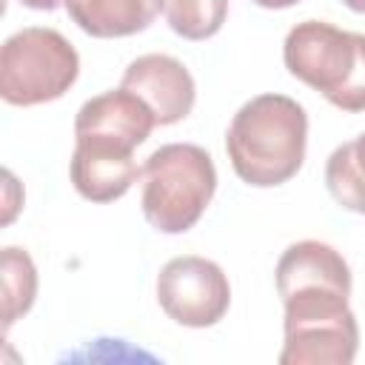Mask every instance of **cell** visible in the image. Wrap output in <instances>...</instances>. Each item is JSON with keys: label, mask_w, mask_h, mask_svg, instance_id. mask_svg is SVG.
I'll use <instances>...</instances> for the list:
<instances>
[{"label": "cell", "mask_w": 365, "mask_h": 365, "mask_svg": "<svg viewBox=\"0 0 365 365\" xmlns=\"http://www.w3.org/2000/svg\"><path fill=\"white\" fill-rule=\"evenodd\" d=\"M308 114L285 94H257L240 106L225 131L234 174L254 188L288 182L305 160Z\"/></svg>", "instance_id": "1"}, {"label": "cell", "mask_w": 365, "mask_h": 365, "mask_svg": "<svg viewBox=\"0 0 365 365\" xmlns=\"http://www.w3.org/2000/svg\"><path fill=\"white\" fill-rule=\"evenodd\" d=\"M282 60L331 106L348 114L365 111V34L325 20H302L285 34Z\"/></svg>", "instance_id": "2"}, {"label": "cell", "mask_w": 365, "mask_h": 365, "mask_svg": "<svg viewBox=\"0 0 365 365\" xmlns=\"http://www.w3.org/2000/svg\"><path fill=\"white\" fill-rule=\"evenodd\" d=\"M217 191L211 154L194 143H168L143 165V217L163 234H185L200 222Z\"/></svg>", "instance_id": "3"}, {"label": "cell", "mask_w": 365, "mask_h": 365, "mask_svg": "<svg viewBox=\"0 0 365 365\" xmlns=\"http://www.w3.org/2000/svg\"><path fill=\"white\" fill-rule=\"evenodd\" d=\"M348 297L339 288H299L282 297L285 342L279 365H351L359 328Z\"/></svg>", "instance_id": "4"}, {"label": "cell", "mask_w": 365, "mask_h": 365, "mask_svg": "<svg viewBox=\"0 0 365 365\" xmlns=\"http://www.w3.org/2000/svg\"><path fill=\"white\" fill-rule=\"evenodd\" d=\"M77 74L80 54L57 29H20L0 48V97L9 106L51 103L74 86Z\"/></svg>", "instance_id": "5"}, {"label": "cell", "mask_w": 365, "mask_h": 365, "mask_svg": "<svg viewBox=\"0 0 365 365\" xmlns=\"http://www.w3.org/2000/svg\"><path fill=\"white\" fill-rule=\"evenodd\" d=\"M157 302L177 325L208 328L225 317L231 305V285L217 262L185 254L163 265L157 277Z\"/></svg>", "instance_id": "6"}, {"label": "cell", "mask_w": 365, "mask_h": 365, "mask_svg": "<svg viewBox=\"0 0 365 365\" xmlns=\"http://www.w3.org/2000/svg\"><path fill=\"white\" fill-rule=\"evenodd\" d=\"M157 125L154 111L128 88H111L86 100L74 117V140L134 151Z\"/></svg>", "instance_id": "7"}, {"label": "cell", "mask_w": 365, "mask_h": 365, "mask_svg": "<svg viewBox=\"0 0 365 365\" xmlns=\"http://www.w3.org/2000/svg\"><path fill=\"white\" fill-rule=\"evenodd\" d=\"M120 86L145 100L157 125H174L185 120L197 100L191 71L171 54H140L125 66Z\"/></svg>", "instance_id": "8"}, {"label": "cell", "mask_w": 365, "mask_h": 365, "mask_svg": "<svg viewBox=\"0 0 365 365\" xmlns=\"http://www.w3.org/2000/svg\"><path fill=\"white\" fill-rule=\"evenodd\" d=\"M68 171L77 194L91 202H114L137 182V177H143L134 151L97 143H74Z\"/></svg>", "instance_id": "9"}, {"label": "cell", "mask_w": 365, "mask_h": 365, "mask_svg": "<svg viewBox=\"0 0 365 365\" xmlns=\"http://www.w3.org/2000/svg\"><path fill=\"white\" fill-rule=\"evenodd\" d=\"M299 288H339L351 294V268L334 245L299 240L288 245L277 262V294L282 299Z\"/></svg>", "instance_id": "10"}, {"label": "cell", "mask_w": 365, "mask_h": 365, "mask_svg": "<svg viewBox=\"0 0 365 365\" xmlns=\"http://www.w3.org/2000/svg\"><path fill=\"white\" fill-rule=\"evenodd\" d=\"M68 17L91 37H131L145 31L165 0H63Z\"/></svg>", "instance_id": "11"}, {"label": "cell", "mask_w": 365, "mask_h": 365, "mask_svg": "<svg viewBox=\"0 0 365 365\" xmlns=\"http://www.w3.org/2000/svg\"><path fill=\"white\" fill-rule=\"evenodd\" d=\"M325 185L342 208L365 214V131L331 151L325 163Z\"/></svg>", "instance_id": "12"}, {"label": "cell", "mask_w": 365, "mask_h": 365, "mask_svg": "<svg viewBox=\"0 0 365 365\" xmlns=\"http://www.w3.org/2000/svg\"><path fill=\"white\" fill-rule=\"evenodd\" d=\"M3 271V325L9 328L17 317H23L37 297V268L23 248H3L0 254Z\"/></svg>", "instance_id": "13"}, {"label": "cell", "mask_w": 365, "mask_h": 365, "mask_svg": "<svg viewBox=\"0 0 365 365\" xmlns=\"http://www.w3.org/2000/svg\"><path fill=\"white\" fill-rule=\"evenodd\" d=\"M228 17V0H165V20L182 40L214 37Z\"/></svg>", "instance_id": "14"}, {"label": "cell", "mask_w": 365, "mask_h": 365, "mask_svg": "<svg viewBox=\"0 0 365 365\" xmlns=\"http://www.w3.org/2000/svg\"><path fill=\"white\" fill-rule=\"evenodd\" d=\"M23 6H29V9H37V11H54L63 0H20Z\"/></svg>", "instance_id": "15"}, {"label": "cell", "mask_w": 365, "mask_h": 365, "mask_svg": "<svg viewBox=\"0 0 365 365\" xmlns=\"http://www.w3.org/2000/svg\"><path fill=\"white\" fill-rule=\"evenodd\" d=\"M257 6H262V9H291V6H297L299 0H254Z\"/></svg>", "instance_id": "16"}, {"label": "cell", "mask_w": 365, "mask_h": 365, "mask_svg": "<svg viewBox=\"0 0 365 365\" xmlns=\"http://www.w3.org/2000/svg\"><path fill=\"white\" fill-rule=\"evenodd\" d=\"M351 11H359V14H365V0H342Z\"/></svg>", "instance_id": "17"}]
</instances>
